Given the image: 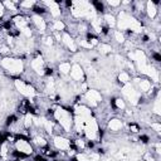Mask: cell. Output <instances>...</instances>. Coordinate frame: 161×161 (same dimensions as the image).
Wrapping results in <instances>:
<instances>
[{"instance_id": "obj_3", "label": "cell", "mask_w": 161, "mask_h": 161, "mask_svg": "<svg viewBox=\"0 0 161 161\" xmlns=\"http://www.w3.org/2000/svg\"><path fill=\"white\" fill-rule=\"evenodd\" d=\"M103 102V94L96 89V88H89L86 93L80 94V103L88 106L93 111Z\"/></svg>"}, {"instance_id": "obj_1", "label": "cell", "mask_w": 161, "mask_h": 161, "mask_svg": "<svg viewBox=\"0 0 161 161\" xmlns=\"http://www.w3.org/2000/svg\"><path fill=\"white\" fill-rule=\"evenodd\" d=\"M0 70L6 74L8 77L15 79L21 77L23 72L25 70V60L19 57H1L0 58Z\"/></svg>"}, {"instance_id": "obj_18", "label": "cell", "mask_w": 161, "mask_h": 161, "mask_svg": "<svg viewBox=\"0 0 161 161\" xmlns=\"http://www.w3.org/2000/svg\"><path fill=\"white\" fill-rule=\"evenodd\" d=\"M50 28L52 31H57V33H64L67 30V24L64 20L62 19H53L50 21Z\"/></svg>"}, {"instance_id": "obj_15", "label": "cell", "mask_w": 161, "mask_h": 161, "mask_svg": "<svg viewBox=\"0 0 161 161\" xmlns=\"http://www.w3.org/2000/svg\"><path fill=\"white\" fill-rule=\"evenodd\" d=\"M109 106H111V109H113V111H121V112L126 111V108H127V103H126V101L121 96L113 97L111 99Z\"/></svg>"}, {"instance_id": "obj_9", "label": "cell", "mask_w": 161, "mask_h": 161, "mask_svg": "<svg viewBox=\"0 0 161 161\" xmlns=\"http://www.w3.org/2000/svg\"><path fill=\"white\" fill-rule=\"evenodd\" d=\"M125 127V122L122 118L114 116V117H109L107 119V123H106V132L113 135V133H118L123 130Z\"/></svg>"}, {"instance_id": "obj_13", "label": "cell", "mask_w": 161, "mask_h": 161, "mask_svg": "<svg viewBox=\"0 0 161 161\" xmlns=\"http://www.w3.org/2000/svg\"><path fill=\"white\" fill-rule=\"evenodd\" d=\"M43 4L45 5V8L48 10V14L53 19H60V16H62V9H60L58 1H43Z\"/></svg>"}, {"instance_id": "obj_8", "label": "cell", "mask_w": 161, "mask_h": 161, "mask_svg": "<svg viewBox=\"0 0 161 161\" xmlns=\"http://www.w3.org/2000/svg\"><path fill=\"white\" fill-rule=\"evenodd\" d=\"M30 20H31V28L34 29V31L40 33L42 35L45 34L47 29H48V20H45V16H40V15H34L30 14Z\"/></svg>"}, {"instance_id": "obj_7", "label": "cell", "mask_w": 161, "mask_h": 161, "mask_svg": "<svg viewBox=\"0 0 161 161\" xmlns=\"http://www.w3.org/2000/svg\"><path fill=\"white\" fill-rule=\"evenodd\" d=\"M69 78H70L72 82H75V83L87 82V75H86L83 65H80L79 63H72V68H70V72H69Z\"/></svg>"}, {"instance_id": "obj_4", "label": "cell", "mask_w": 161, "mask_h": 161, "mask_svg": "<svg viewBox=\"0 0 161 161\" xmlns=\"http://www.w3.org/2000/svg\"><path fill=\"white\" fill-rule=\"evenodd\" d=\"M14 87H15V89L18 91V93H19L20 96H23L24 98H26V99H31V98H34V97L39 93V92L35 89V87H34L33 84H30V83L23 80L20 77L14 79Z\"/></svg>"}, {"instance_id": "obj_5", "label": "cell", "mask_w": 161, "mask_h": 161, "mask_svg": "<svg viewBox=\"0 0 161 161\" xmlns=\"http://www.w3.org/2000/svg\"><path fill=\"white\" fill-rule=\"evenodd\" d=\"M121 92H122V98L125 101H128V103L131 106H138L140 103V98H141V93L138 92V89L130 82L125 86L121 87Z\"/></svg>"}, {"instance_id": "obj_17", "label": "cell", "mask_w": 161, "mask_h": 161, "mask_svg": "<svg viewBox=\"0 0 161 161\" xmlns=\"http://www.w3.org/2000/svg\"><path fill=\"white\" fill-rule=\"evenodd\" d=\"M102 20H103V24L107 28H109V29H114L116 28V23H117L116 14H113L111 11H106L104 14H102Z\"/></svg>"}, {"instance_id": "obj_16", "label": "cell", "mask_w": 161, "mask_h": 161, "mask_svg": "<svg viewBox=\"0 0 161 161\" xmlns=\"http://www.w3.org/2000/svg\"><path fill=\"white\" fill-rule=\"evenodd\" d=\"M70 68H72V62L69 60H63V62H59L57 64V72L59 74V77H69V72H70Z\"/></svg>"}, {"instance_id": "obj_2", "label": "cell", "mask_w": 161, "mask_h": 161, "mask_svg": "<svg viewBox=\"0 0 161 161\" xmlns=\"http://www.w3.org/2000/svg\"><path fill=\"white\" fill-rule=\"evenodd\" d=\"M13 147L25 157H31L35 153V147L30 142V138L24 135H16V140L13 143Z\"/></svg>"}, {"instance_id": "obj_14", "label": "cell", "mask_w": 161, "mask_h": 161, "mask_svg": "<svg viewBox=\"0 0 161 161\" xmlns=\"http://www.w3.org/2000/svg\"><path fill=\"white\" fill-rule=\"evenodd\" d=\"M152 87H153V82H152L151 79H148L147 77H141L138 84L136 86V88L138 89V92H140L141 94H146Z\"/></svg>"}, {"instance_id": "obj_22", "label": "cell", "mask_w": 161, "mask_h": 161, "mask_svg": "<svg viewBox=\"0 0 161 161\" xmlns=\"http://www.w3.org/2000/svg\"><path fill=\"white\" fill-rule=\"evenodd\" d=\"M126 128L130 133H133V135H138L141 132V126L137 122H128L126 125Z\"/></svg>"}, {"instance_id": "obj_10", "label": "cell", "mask_w": 161, "mask_h": 161, "mask_svg": "<svg viewBox=\"0 0 161 161\" xmlns=\"http://www.w3.org/2000/svg\"><path fill=\"white\" fill-rule=\"evenodd\" d=\"M62 45H63V48L67 50V52H69V53H78V50H79V48H78V45H77V43H75V39L69 34V33H67V31H64V33H62V43H60Z\"/></svg>"}, {"instance_id": "obj_23", "label": "cell", "mask_w": 161, "mask_h": 161, "mask_svg": "<svg viewBox=\"0 0 161 161\" xmlns=\"http://www.w3.org/2000/svg\"><path fill=\"white\" fill-rule=\"evenodd\" d=\"M150 128H151V131H153V133L156 136H160V133H161V123H160V121L151 122L150 123Z\"/></svg>"}, {"instance_id": "obj_12", "label": "cell", "mask_w": 161, "mask_h": 161, "mask_svg": "<svg viewBox=\"0 0 161 161\" xmlns=\"http://www.w3.org/2000/svg\"><path fill=\"white\" fill-rule=\"evenodd\" d=\"M158 9L160 6H157L156 4H153L152 0H148V1H145V16L153 21L155 19L158 18Z\"/></svg>"}, {"instance_id": "obj_6", "label": "cell", "mask_w": 161, "mask_h": 161, "mask_svg": "<svg viewBox=\"0 0 161 161\" xmlns=\"http://www.w3.org/2000/svg\"><path fill=\"white\" fill-rule=\"evenodd\" d=\"M52 147L57 151H68L72 148V138L65 135L52 136Z\"/></svg>"}, {"instance_id": "obj_19", "label": "cell", "mask_w": 161, "mask_h": 161, "mask_svg": "<svg viewBox=\"0 0 161 161\" xmlns=\"http://www.w3.org/2000/svg\"><path fill=\"white\" fill-rule=\"evenodd\" d=\"M131 78H132L131 73H130L128 70H126V69L121 70V72L117 74V82H118V84H119L121 87L125 86V84H127V83H130V82H131Z\"/></svg>"}, {"instance_id": "obj_26", "label": "cell", "mask_w": 161, "mask_h": 161, "mask_svg": "<svg viewBox=\"0 0 161 161\" xmlns=\"http://www.w3.org/2000/svg\"><path fill=\"white\" fill-rule=\"evenodd\" d=\"M0 161H1V158H0Z\"/></svg>"}, {"instance_id": "obj_20", "label": "cell", "mask_w": 161, "mask_h": 161, "mask_svg": "<svg viewBox=\"0 0 161 161\" xmlns=\"http://www.w3.org/2000/svg\"><path fill=\"white\" fill-rule=\"evenodd\" d=\"M111 38H112V40H114L117 44H121V45H123L126 42V36H125L123 31H119L117 29H113L111 31Z\"/></svg>"}, {"instance_id": "obj_21", "label": "cell", "mask_w": 161, "mask_h": 161, "mask_svg": "<svg viewBox=\"0 0 161 161\" xmlns=\"http://www.w3.org/2000/svg\"><path fill=\"white\" fill-rule=\"evenodd\" d=\"M113 52V47L108 43H99L97 47V53L101 55H109Z\"/></svg>"}, {"instance_id": "obj_11", "label": "cell", "mask_w": 161, "mask_h": 161, "mask_svg": "<svg viewBox=\"0 0 161 161\" xmlns=\"http://www.w3.org/2000/svg\"><path fill=\"white\" fill-rule=\"evenodd\" d=\"M10 21H11L13 25H14L16 29H19V30H21L23 28H25V26H28V25L31 24L30 14H21V13L13 15L11 19H10Z\"/></svg>"}, {"instance_id": "obj_24", "label": "cell", "mask_w": 161, "mask_h": 161, "mask_svg": "<svg viewBox=\"0 0 161 161\" xmlns=\"http://www.w3.org/2000/svg\"><path fill=\"white\" fill-rule=\"evenodd\" d=\"M142 160L143 161H157L158 160V157L152 152V151H146L145 153H143V156H142Z\"/></svg>"}, {"instance_id": "obj_25", "label": "cell", "mask_w": 161, "mask_h": 161, "mask_svg": "<svg viewBox=\"0 0 161 161\" xmlns=\"http://www.w3.org/2000/svg\"><path fill=\"white\" fill-rule=\"evenodd\" d=\"M104 4H106V6H109V8H111V10H112V9H118V8H121V1L108 0V1H106Z\"/></svg>"}]
</instances>
